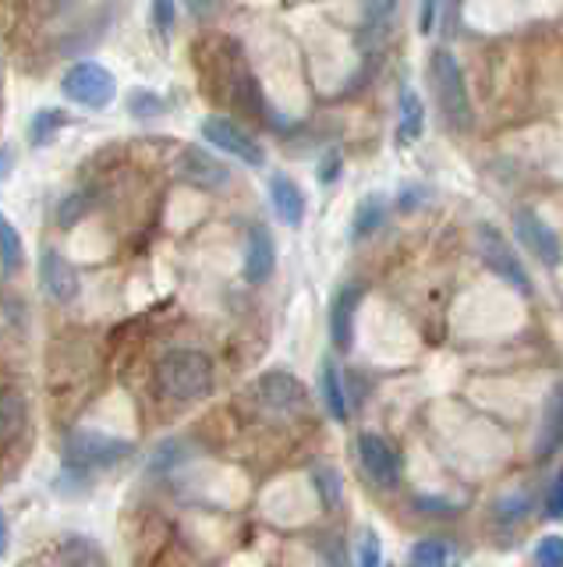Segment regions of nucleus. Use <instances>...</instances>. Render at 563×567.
I'll use <instances>...</instances> for the list:
<instances>
[{
	"label": "nucleus",
	"instance_id": "29",
	"mask_svg": "<svg viewBox=\"0 0 563 567\" xmlns=\"http://www.w3.org/2000/svg\"><path fill=\"white\" fill-rule=\"evenodd\" d=\"M174 0H153V8H149V22L156 25V32L160 35H170V29H174Z\"/></svg>",
	"mask_w": 563,
	"mask_h": 567
},
{
	"label": "nucleus",
	"instance_id": "42",
	"mask_svg": "<svg viewBox=\"0 0 563 567\" xmlns=\"http://www.w3.org/2000/svg\"><path fill=\"white\" fill-rule=\"evenodd\" d=\"M386 567H394V564H386Z\"/></svg>",
	"mask_w": 563,
	"mask_h": 567
},
{
	"label": "nucleus",
	"instance_id": "1",
	"mask_svg": "<svg viewBox=\"0 0 563 567\" xmlns=\"http://www.w3.org/2000/svg\"><path fill=\"white\" fill-rule=\"evenodd\" d=\"M156 386L167 401H199L213 390V362L206 351L174 348L156 362Z\"/></svg>",
	"mask_w": 563,
	"mask_h": 567
},
{
	"label": "nucleus",
	"instance_id": "24",
	"mask_svg": "<svg viewBox=\"0 0 563 567\" xmlns=\"http://www.w3.org/2000/svg\"><path fill=\"white\" fill-rule=\"evenodd\" d=\"M185 443L181 440H164L160 447H156V454L149 457V472L153 475H164V472H174L185 461Z\"/></svg>",
	"mask_w": 563,
	"mask_h": 567
},
{
	"label": "nucleus",
	"instance_id": "38",
	"mask_svg": "<svg viewBox=\"0 0 563 567\" xmlns=\"http://www.w3.org/2000/svg\"><path fill=\"white\" fill-rule=\"evenodd\" d=\"M326 567H347V557H344V549H341L337 539L326 546Z\"/></svg>",
	"mask_w": 563,
	"mask_h": 567
},
{
	"label": "nucleus",
	"instance_id": "4",
	"mask_svg": "<svg viewBox=\"0 0 563 567\" xmlns=\"http://www.w3.org/2000/svg\"><path fill=\"white\" fill-rule=\"evenodd\" d=\"M61 93L64 100L90 106V111H107L117 96V79H114V71L103 68L100 61H79L64 71Z\"/></svg>",
	"mask_w": 563,
	"mask_h": 567
},
{
	"label": "nucleus",
	"instance_id": "32",
	"mask_svg": "<svg viewBox=\"0 0 563 567\" xmlns=\"http://www.w3.org/2000/svg\"><path fill=\"white\" fill-rule=\"evenodd\" d=\"M545 518H563V468L560 475L553 478V486H550V496H545Z\"/></svg>",
	"mask_w": 563,
	"mask_h": 567
},
{
	"label": "nucleus",
	"instance_id": "2",
	"mask_svg": "<svg viewBox=\"0 0 563 567\" xmlns=\"http://www.w3.org/2000/svg\"><path fill=\"white\" fill-rule=\"evenodd\" d=\"M429 79H432V93L439 103V114L450 124L453 132H468L471 128V100H468V85H465V71L457 64L450 50H432L429 58Z\"/></svg>",
	"mask_w": 563,
	"mask_h": 567
},
{
	"label": "nucleus",
	"instance_id": "35",
	"mask_svg": "<svg viewBox=\"0 0 563 567\" xmlns=\"http://www.w3.org/2000/svg\"><path fill=\"white\" fill-rule=\"evenodd\" d=\"M341 174V153L333 150V153H326L323 156V171H320V182H333V177Z\"/></svg>",
	"mask_w": 563,
	"mask_h": 567
},
{
	"label": "nucleus",
	"instance_id": "37",
	"mask_svg": "<svg viewBox=\"0 0 563 567\" xmlns=\"http://www.w3.org/2000/svg\"><path fill=\"white\" fill-rule=\"evenodd\" d=\"M14 159H19L14 156V146H0V182L14 171Z\"/></svg>",
	"mask_w": 563,
	"mask_h": 567
},
{
	"label": "nucleus",
	"instance_id": "3",
	"mask_svg": "<svg viewBox=\"0 0 563 567\" xmlns=\"http://www.w3.org/2000/svg\"><path fill=\"white\" fill-rule=\"evenodd\" d=\"M135 447L128 440H117L111 433L100 430H75L64 440V465H72L79 472H100L111 468L117 461H125Z\"/></svg>",
	"mask_w": 563,
	"mask_h": 567
},
{
	"label": "nucleus",
	"instance_id": "8",
	"mask_svg": "<svg viewBox=\"0 0 563 567\" xmlns=\"http://www.w3.org/2000/svg\"><path fill=\"white\" fill-rule=\"evenodd\" d=\"M514 230H518L521 245H524L528 252H532L542 266H550V270H553V266L563 262L560 235L539 217V213H532V209H518V213H514Z\"/></svg>",
	"mask_w": 563,
	"mask_h": 567
},
{
	"label": "nucleus",
	"instance_id": "17",
	"mask_svg": "<svg viewBox=\"0 0 563 567\" xmlns=\"http://www.w3.org/2000/svg\"><path fill=\"white\" fill-rule=\"evenodd\" d=\"M61 567H107V557L93 539L67 536L61 543Z\"/></svg>",
	"mask_w": 563,
	"mask_h": 567
},
{
	"label": "nucleus",
	"instance_id": "11",
	"mask_svg": "<svg viewBox=\"0 0 563 567\" xmlns=\"http://www.w3.org/2000/svg\"><path fill=\"white\" fill-rule=\"evenodd\" d=\"M40 284L50 298L61 301V306L79 298V274H75V266L58 252V248H43L40 252Z\"/></svg>",
	"mask_w": 563,
	"mask_h": 567
},
{
	"label": "nucleus",
	"instance_id": "30",
	"mask_svg": "<svg viewBox=\"0 0 563 567\" xmlns=\"http://www.w3.org/2000/svg\"><path fill=\"white\" fill-rule=\"evenodd\" d=\"M82 213H85V195H82V192H72V195H67V199L58 206V220H61L64 227H72V224L82 220Z\"/></svg>",
	"mask_w": 563,
	"mask_h": 567
},
{
	"label": "nucleus",
	"instance_id": "5",
	"mask_svg": "<svg viewBox=\"0 0 563 567\" xmlns=\"http://www.w3.org/2000/svg\"><path fill=\"white\" fill-rule=\"evenodd\" d=\"M475 238H479V256H482V262L489 266L492 274H497L500 280H507L510 288H518L521 295H532V280H528L524 262L518 259V252L510 248V241L500 235L497 227H492V224H479Z\"/></svg>",
	"mask_w": 563,
	"mask_h": 567
},
{
	"label": "nucleus",
	"instance_id": "13",
	"mask_svg": "<svg viewBox=\"0 0 563 567\" xmlns=\"http://www.w3.org/2000/svg\"><path fill=\"white\" fill-rule=\"evenodd\" d=\"M277 270V241L262 224L249 227V238H244V280L262 284L270 280Z\"/></svg>",
	"mask_w": 563,
	"mask_h": 567
},
{
	"label": "nucleus",
	"instance_id": "41",
	"mask_svg": "<svg viewBox=\"0 0 563 567\" xmlns=\"http://www.w3.org/2000/svg\"><path fill=\"white\" fill-rule=\"evenodd\" d=\"M447 567H457V564H447Z\"/></svg>",
	"mask_w": 563,
	"mask_h": 567
},
{
	"label": "nucleus",
	"instance_id": "20",
	"mask_svg": "<svg viewBox=\"0 0 563 567\" xmlns=\"http://www.w3.org/2000/svg\"><path fill=\"white\" fill-rule=\"evenodd\" d=\"M386 220V199L383 195H365V199H358L355 206V224H351V235L355 238H368L373 230H379Z\"/></svg>",
	"mask_w": 563,
	"mask_h": 567
},
{
	"label": "nucleus",
	"instance_id": "21",
	"mask_svg": "<svg viewBox=\"0 0 563 567\" xmlns=\"http://www.w3.org/2000/svg\"><path fill=\"white\" fill-rule=\"evenodd\" d=\"M22 259H25V245H22L19 227L0 213V266H4V270H19Z\"/></svg>",
	"mask_w": 563,
	"mask_h": 567
},
{
	"label": "nucleus",
	"instance_id": "12",
	"mask_svg": "<svg viewBox=\"0 0 563 567\" xmlns=\"http://www.w3.org/2000/svg\"><path fill=\"white\" fill-rule=\"evenodd\" d=\"M358 301H362L358 284H344L330 301V337H333V344H337V351H351V344H355Z\"/></svg>",
	"mask_w": 563,
	"mask_h": 567
},
{
	"label": "nucleus",
	"instance_id": "18",
	"mask_svg": "<svg viewBox=\"0 0 563 567\" xmlns=\"http://www.w3.org/2000/svg\"><path fill=\"white\" fill-rule=\"evenodd\" d=\"M421 128H426V106H421L415 89H400V124H397L400 142L421 138Z\"/></svg>",
	"mask_w": 563,
	"mask_h": 567
},
{
	"label": "nucleus",
	"instance_id": "25",
	"mask_svg": "<svg viewBox=\"0 0 563 567\" xmlns=\"http://www.w3.org/2000/svg\"><path fill=\"white\" fill-rule=\"evenodd\" d=\"M450 564V546L439 539H426L411 549V567H447Z\"/></svg>",
	"mask_w": 563,
	"mask_h": 567
},
{
	"label": "nucleus",
	"instance_id": "31",
	"mask_svg": "<svg viewBox=\"0 0 563 567\" xmlns=\"http://www.w3.org/2000/svg\"><path fill=\"white\" fill-rule=\"evenodd\" d=\"M397 4L400 0H362V11H365L368 22L379 25V22H386V18H394Z\"/></svg>",
	"mask_w": 563,
	"mask_h": 567
},
{
	"label": "nucleus",
	"instance_id": "6",
	"mask_svg": "<svg viewBox=\"0 0 563 567\" xmlns=\"http://www.w3.org/2000/svg\"><path fill=\"white\" fill-rule=\"evenodd\" d=\"M202 138L209 142V146H217L220 153L241 159V164L249 167H262L267 164V150L259 146V142L241 128V124H234L231 117H206L202 121Z\"/></svg>",
	"mask_w": 563,
	"mask_h": 567
},
{
	"label": "nucleus",
	"instance_id": "34",
	"mask_svg": "<svg viewBox=\"0 0 563 567\" xmlns=\"http://www.w3.org/2000/svg\"><path fill=\"white\" fill-rule=\"evenodd\" d=\"M436 29V0H421V14H418V32H432Z\"/></svg>",
	"mask_w": 563,
	"mask_h": 567
},
{
	"label": "nucleus",
	"instance_id": "39",
	"mask_svg": "<svg viewBox=\"0 0 563 567\" xmlns=\"http://www.w3.org/2000/svg\"><path fill=\"white\" fill-rule=\"evenodd\" d=\"M181 4L188 8V14H196V18H206L209 11H213V0H181Z\"/></svg>",
	"mask_w": 563,
	"mask_h": 567
},
{
	"label": "nucleus",
	"instance_id": "14",
	"mask_svg": "<svg viewBox=\"0 0 563 567\" xmlns=\"http://www.w3.org/2000/svg\"><path fill=\"white\" fill-rule=\"evenodd\" d=\"M270 206L277 213V220L288 227H298L305 220V192L298 188V182L288 174L270 177Z\"/></svg>",
	"mask_w": 563,
	"mask_h": 567
},
{
	"label": "nucleus",
	"instance_id": "40",
	"mask_svg": "<svg viewBox=\"0 0 563 567\" xmlns=\"http://www.w3.org/2000/svg\"><path fill=\"white\" fill-rule=\"evenodd\" d=\"M4 539H8V525H4V518H0V549H4Z\"/></svg>",
	"mask_w": 563,
	"mask_h": 567
},
{
	"label": "nucleus",
	"instance_id": "15",
	"mask_svg": "<svg viewBox=\"0 0 563 567\" xmlns=\"http://www.w3.org/2000/svg\"><path fill=\"white\" fill-rule=\"evenodd\" d=\"M563 447V383L550 390L542 408V430H539V443H535V454L539 457H550Z\"/></svg>",
	"mask_w": 563,
	"mask_h": 567
},
{
	"label": "nucleus",
	"instance_id": "22",
	"mask_svg": "<svg viewBox=\"0 0 563 567\" xmlns=\"http://www.w3.org/2000/svg\"><path fill=\"white\" fill-rule=\"evenodd\" d=\"M64 124H67V117H64V111H58V106H43V111H37V117L29 121L32 146H46V142L54 138Z\"/></svg>",
	"mask_w": 563,
	"mask_h": 567
},
{
	"label": "nucleus",
	"instance_id": "10",
	"mask_svg": "<svg viewBox=\"0 0 563 567\" xmlns=\"http://www.w3.org/2000/svg\"><path fill=\"white\" fill-rule=\"evenodd\" d=\"M178 171L185 182H191L196 188H206V192L231 185V171H227V164H220V159L213 153H206L202 146H185L178 156Z\"/></svg>",
	"mask_w": 563,
	"mask_h": 567
},
{
	"label": "nucleus",
	"instance_id": "23",
	"mask_svg": "<svg viewBox=\"0 0 563 567\" xmlns=\"http://www.w3.org/2000/svg\"><path fill=\"white\" fill-rule=\"evenodd\" d=\"M492 514H497L500 525H518L532 514V493H503L497 504H492Z\"/></svg>",
	"mask_w": 563,
	"mask_h": 567
},
{
	"label": "nucleus",
	"instance_id": "19",
	"mask_svg": "<svg viewBox=\"0 0 563 567\" xmlns=\"http://www.w3.org/2000/svg\"><path fill=\"white\" fill-rule=\"evenodd\" d=\"M320 390H323V404L330 419L347 422V394H344V383H341V372L333 362H323V377H320Z\"/></svg>",
	"mask_w": 563,
	"mask_h": 567
},
{
	"label": "nucleus",
	"instance_id": "9",
	"mask_svg": "<svg viewBox=\"0 0 563 567\" xmlns=\"http://www.w3.org/2000/svg\"><path fill=\"white\" fill-rule=\"evenodd\" d=\"M358 457H362V468L373 475V483L383 489H394L400 483V457L397 451L376 433H362L358 436Z\"/></svg>",
	"mask_w": 563,
	"mask_h": 567
},
{
	"label": "nucleus",
	"instance_id": "26",
	"mask_svg": "<svg viewBox=\"0 0 563 567\" xmlns=\"http://www.w3.org/2000/svg\"><path fill=\"white\" fill-rule=\"evenodd\" d=\"M167 111L164 100L149 93V89H135V93H128V114L138 117V121H149V117H160Z\"/></svg>",
	"mask_w": 563,
	"mask_h": 567
},
{
	"label": "nucleus",
	"instance_id": "7",
	"mask_svg": "<svg viewBox=\"0 0 563 567\" xmlns=\"http://www.w3.org/2000/svg\"><path fill=\"white\" fill-rule=\"evenodd\" d=\"M256 398L273 415H298L305 408V386L298 383V377H291V372L273 369V372H262L259 377Z\"/></svg>",
	"mask_w": 563,
	"mask_h": 567
},
{
	"label": "nucleus",
	"instance_id": "28",
	"mask_svg": "<svg viewBox=\"0 0 563 567\" xmlns=\"http://www.w3.org/2000/svg\"><path fill=\"white\" fill-rule=\"evenodd\" d=\"M535 564L539 567H563V536H545L535 546Z\"/></svg>",
	"mask_w": 563,
	"mask_h": 567
},
{
	"label": "nucleus",
	"instance_id": "33",
	"mask_svg": "<svg viewBox=\"0 0 563 567\" xmlns=\"http://www.w3.org/2000/svg\"><path fill=\"white\" fill-rule=\"evenodd\" d=\"M315 483H320V489H323V501H326V504H337V501H341L337 472H333V468H320V472H315Z\"/></svg>",
	"mask_w": 563,
	"mask_h": 567
},
{
	"label": "nucleus",
	"instance_id": "27",
	"mask_svg": "<svg viewBox=\"0 0 563 567\" xmlns=\"http://www.w3.org/2000/svg\"><path fill=\"white\" fill-rule=\"evenodd\" d=\"M358 567H383V546L373 528H365L358 539Z\"/></svg>",
	"mask_w": 563,
	"mask_h": 567
},
{
	"label": "nucleus",
	"instance_id": "36",
	"mask_svg": "<svg viewBox=\"0 0 563 567\" xmlns=\"http://www.w3.org/2000/svg\"><path fill=\"white\" fill-rule=\"evenodd\" d=\"M421 192H426V188H404V195H400V209H404V213H411L415 206H421V199H426Z\"/></svg>",
	"mask_w": 563,
	"mask_h": 567
},
{
	"label": "nucleus",
	"instance_id": "16",
	"mask_svg": "<svg viewBox=\"0 0 563 567\" xmlns=\"http://www.w3.org/2000/svg\"><path fill=\"white\" fill-rule=\"evenodd\" d=\"M25 419H29L25 398L19 394V390L0 386V443L19 436L25 430Z\"/></svg>",
	"mask_w": 563,
	"mask_h": 567
}]
</instances>
